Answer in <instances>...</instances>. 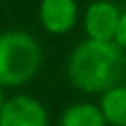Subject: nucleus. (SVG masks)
I'll list each match as a JSON object with an SVG mask.
<instances>
[{
	"label": "nucleus",
	"mask_w": 126,
	"mask_h": 126,
	"mask_svg": "<svg viewBox=\"0 0 126 126\" xmlns=\"http://www.w3.org/2000/svg\"><path fill=\"white\" fill-rule=\"evenodd\" d=\"M67 75L75 89L102 94L126 75V51L116 41L87 37L69 55Z\"/></svg>",
	"instance_id": "f257e3e1"
},
{
	"label": "nucleus",
	"mask_w": 126,
	"mask_h": 126,
	"mask_svg": "<svg viewBox=\"0 0 126 126\" xmlns=\"http://www.w3.org/2000/svg\"><path fill=\"white\" fill-rule=\"evenodd\" d=\"M41 47L33 35L22 30L0 33V87L28 83L39 69Z\"/></svg>",
	"instance_id": "f03ea898"
},
{
	"label": "nucleus",
	"mask_w": 126,
	"mask_h": 126,
	"mask_svg": "<svg viewBox=\"0 0 126 126\" xmlns=\"http://www.w3.org/2000/svg\"><path fill=\"white\" fill-rule=\"evenodd\" d=\"M0 126H47V110L30 94H14L2 104Z\"/></svg>",
	"instance_id": "7ed1b4c3"
},
{
	"label": "nucleus",
	"mask_w": 126,
	"mask_h": 126,
	"mask_svg": "<svg viewBox=\"0 0 126 126\" xmlns=\"http://www.w3.org/2000/svg\"><path fill=\"white\" fill-rule=\"evenodd\" d=\"M120 20V8L114 2L108 0H94L89 4L83 24L87 37L91 39H102V41H114V33Z\"/></svg>",
	"instance_id": "20e7f679"
},
{
	"label": "nucleus",
	"mask_w": 126,
	"mask_h": 126,
	"mask_svg": "<svg viewBox=\"0 0 126 126\" xmlns=\"http://www.w3.org/2000/svg\"><path fill=\"white\" fill-rule=\"evenodd\" d=\"M77 2L75 0H41L39 4V22L41 26L55 35L67 33L77 24Z\"/></svg>",
	"instance_id": "39448f33"
},
{
	"label": "nucleus",
	"mask_w": 126,
	"mask_h": 126,
	"mask_svg": "<svg viewBox=\"0 0 126 126\" xmlns=\"http://www.w3.org/2000/svg\"><path fill=\"white\" fill-rule=\"evenodd\" d=\"M106 124L112 126H126V87L116 85L110 87L100 94V104H98Z\"/></svg>",
	"instance_id": "423d86ee"
},
{
	"label": "nucleus",
	"mask_w": 126,
	"mask_h": 126,
	"mask_svg": "<svg viewBox=\"0 0 126 126\" xmlns=\"http://www.w3.org/2000/svg\"><path fill=\"white\" fill-rule=\"evenodd\" d=\"M59 126H106V120L93 102H77L63 110Z\"/></svg>",
	"instance_id": "0eeeda50"
},
{
	"label": "nucleus",
	"mask_w": 126,
	"mask_h": 126,
	"mask_svg": "<svg viewBox=\"0 0 126 126\" xmlns=\"http://www.w3.org/2000/svg\"><path fill=\"white\" fill-rule=\"evenodd\" d=\"M114 41L126 51V10L120 12V20H118V28L114 33Z\"/></svg>",
	"instance_id": "6e6552de"
},
{
	"label": "nucleus",
	"mask_w": 126,
	"mask_h": 126,
	"mask_svg": "<svg viewBox=\"0 0 126 126\" xmlns=\"http://www.w3.org/2000/svg\"><path fill=\"white\" fill-rule=\"evenodd\" d=\"M2 104H4V93H2V87H0V110H2Z\"/></svg>",
	"instance_id": "1a4fd4ad"
}]
</instances>
